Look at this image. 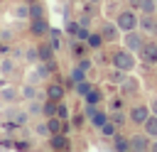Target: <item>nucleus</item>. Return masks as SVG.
I'll list each match as a JSON object with an SVG mask.
<instances>
[{
  "label": "nucleus",
  "mask_w": 157,
  "mask_h": 152,
  "mask_svg": "<svg viewBox=\"0 0 157 152\" xmlns=\"http://www.w3.org/2000/svg\"><path fill=\"white\" fill-rule=\"evenodd\" d=\"M110 61H113V66L120 69V71H132V66H135V59H132V51H130V49H118V51H113Z\"/></svg>",
  "instance_id": "1"
},
{
  "label": "nucleus",
  "mask_w": 157,
  "mask_h": 152,
  "mask_svg": "<svg viewBox=\"0 0 157 152\" xmlns=\"http://www.w3.org/2000/svg\"><path fill=\"white\" fill-rule=\"evenodd\" d=\"M115 25L120 32H130V29H137V15L132 10H120L118 17H115Z\"/></svg>",
  "instance_id": "2"
},
{
  "label": "nucleus",
  "mask_w": 157,
  "mask_h": 152,
  "mask_svg": "<svg viewBox=\"0 0 157 152\" xmlns=\"http://www.w3.org/2000/svg\"><path fill=\"white\" fill-rule=\"evenodd\" d=\"M150 113H152V110H150L147 105H132L130 113H128V120L135 123V125H142V123L150 118Z\"/></svg>",
  "instance_id": "3"
},
{
  "label": "nucleus",
  "mask_w": 157,
  "mask_h": 152,
  "mask_svg": "<svg viewBox=\"0 0 157 152\" xmlns=\"http://www.w3.org/2000/svg\"><path fill=\"white\" fill-rule=\"evenodd\" d=\"M142 44H145V39H142V34H140L137 29L125 32V49H130V51H140Z\"/></svg>",
  "instance_id": "4"
},
{
  "label": "nucleus",
  "mask_w": 157,
  "mask_h": 152,
  "mask_svg": "<svg viewBox=\"0 0 157 152\" xmlns=\"http://www.w3.org/2000/svg\"><path fill=\"white\" fill-rule=\"evenodd\" d=\"M44 96L49 98V101H64V96H66V88L61 86V83H56V81H49L47 83V88H44Z\"/></svg>",
  "instance_id": "5"
},
{
  "label": "nucleus",
  "mask_w": 157,
  "mask_h": 152,
  "mask_svg": "<svg viewBox=\"0 0 157 152\" xmlns=\"http://www.w3.org/2000/svg\"><path fill=\"white\" fill-rule=\"evenodd\" d=\"M150 135L147 132H135V135H130V150H135V152H142V150H150Z\"/></svg>",
  "instance_id": "6"
},
{
  "label": "nucleus",
  "mask_w": 157,
  "mask_h": 152,
  "mask_svg": "<svg viewBox=\"0 0 157 152\" xmlns=\"http://www.w3.org/2000/svg\"><path fill=\"white\" fill-rule=\"evenodd\" d=\"M140 56L145 64H157V42H145L140 49Z\"/></svg>",
  "instance_id": "7"
},
{
  "label": "nucleus",
  "mask_w": 157,
  "mask_h": 152,
  "mask_svg": "<svg viewBox=\"0 0 157 152\" xmlns=\"http://www.w3.org/2000/svg\"><path fill=\"white\" fill-rule=\"evenodd\" d=\"M37 51H39V61H47V64H52V61H54L56 49H54L49 42H39V44H37Z\"/></svg>",
  "instance_id": "8"
},
{
  "label": "nucleus",
  "mask_w": 157,
  "mask_h": 152,
  "mask_svg": "<svg viewBox=\"0 0 157 152\" xmlns=\"http://www.w3.org/2000/svg\"><path fill=\"white\" fill-rule=\"evenodd\" d=\"M49 147L52 150H69L71 142H69V137L64 132H54V135H49Z\"/></svg>",
  "instance_id": "9"
},
{
  "label": "nucleus",
  "mask_w": 157,
  "mask_h": 152,
  "mask_svg": "<svg viewBox=\"0 0 157 152\" xmlns=\"http://www.w3.org/2000/svg\"><path fill=\"white\" fill-rule=\"evenodd\" d=\"M29 32H32L34 37H42V34H47V32H49V22H47L44 17L29 20Z\"/></svg>",
  "instance_id": "10"
},
{
  "label": "nucleus",
  "mask_w": 157,
  "mask_h": 152,
  "mask_svg": "<svg viewBox=\"0 0 157 152\" xmlns=\"http://www.w3.org/2000/svg\"><path fill=\"white\" fill-rule=\"evenodd\" d=\"M118 32H120V29H118L115 22H105V25L101 27V34H103L105 42H115V39H118Z\"/></svg>",
  "instance_id": "11"
},
{
  "label": "nucleus",
  "mask_w": 157,
  "mask_h": 152,
  "mask_svg": "<svg viewBox=\"0 0 157 152\" xmlns=\"http://www.w3.org/2000/svg\"><path fill=\"white\" fill-rule=\"evenodd\" d=\"M113 150H118V152H128V150H130V137L115 132V135H113Z\"/></svg>",
  "instance_id": "12"
},
{
  "label": "nucleus",
  "mask_w": 157,
  "mask_h": 152,
  "mask_svg": "<svg viewBox=\"0 0 157 152\" xmlns=\"http://www.w3.org/2000/svg\"><path fill=\"white\" fill-rule=\"evenodd\" d=\"M137 25H140V29H145V32H157V22H155L152 15H142V17H137Z\"/></svg>",
  "instance_id": "13"
},
{
  "label": "nucleus",
  "mask_w": 157,
  "mask_h": 152,
  "mask_svg": "<svg viewBox=\"0 0 157 152\" xmlns=\"http://www.w3.org/2000/svg\"><path fill=\"white\" fill-rule=\"evenodd\" d=\"M103 42H105V39H103L101 32H91V34L86 37V47H88V49H101Z\"/></svg>",
  "instance_id": "14"
},
{
  "label": "nucleus",
  "mask_w": 157,
  "mask_h": 152,
  "mask_svg": "<svg viewBox=\"0 0 157 152\" xmlns=\"http://www.w3.org/2000/svg\"><path fill=\"white\" fill-rule=\"evenodd\" d=\"M101 101H103V91H101V88H96V86L83 96V103H91V105H98Z\"/></svg>",
  "instance_id": "15"
},
{
  "label": "nucleus",
  "mask_w": 157,
  "mask_h": 152,
  "mask_svg": "<svg viewBox=\"0 0 157 152\" xmlns=\"http://www.w3.org/2000/svg\"><path fill=\"white\" fill-rule=\"evenodd\" d=\"M115 132H118V123H113V120L108 118V120H105V123L101 125V135H103V137H110V140H113V135H115Z\"/></svg>",
  "instance_id": "16"
},
{
  "label": "nucleus",
  "mask_w": 157,
  "mask_h": 152,
  "mask_svg": "<svg viewBox=\"0 0 157 152\" xmlns=\"http://www.w3.org/2000/svg\"><path fill=\"white\" fill-rule=\"evenodd\" d=\"M142 125H145V132H147L150 137H157V115H155V113H150V118H147Z\"/></svg>",
  "instance_id": "17"
},
{
  "label": "nucleus",
  "mask_w": 157,
  "mask_h": 152,
  "mask_svg": "<svg viewBox=\"0 0 157 152\" xmlns=\"http://www.w3.org/2000/svg\"><path fill=\"white\" fill-rule=\"evenodd\" d=\"M120 86H123V93H128V96H135V93L140 91V83H137L135 78H125Z\"/></svg>",
  "instance_id": "18"
},
{
  "label": "nucleus",
  "mask_w": 157,
  "mask_h": 152,
  "mask_svg": "<svg viewBox=\"0 0 157 152\" xmlns=\"http://www.w3.org/2000/svg\"><path fill=\"white\" fill-rule=\"evenodd\" d=\"M88 120H91V125H93L96 130H101V125H103V123L108 120V113H105V110H96V113H93V115H91Z\"/></svg>",
  "instance_id": "19"
},
{
  "label": "nucleus",
  "mask_w": 157,
  "mask_h": 152,
  "mask_svg": "<svg viewBox=\"0 0 157 152\" xmlns=\"http://www.w3.org/2000/svg\"><path fill=\"white\" fill-rule=\"evenodd\" d=\"M47 37H49V44H52L54 49H61V32H59V29H54V27H49V32H47Z\"/></svg>",
  "instance_id": "20"
},
{
  "label": "nucleus",
  "mask_w": 157,
  "mask_h": 152,
  "mask_svg": "<svg viewBox=\"0 0 157 152\" xmlns=\"http://www.w3.org/2000/svg\"><path fill=\"white\" fill-rule=\"evenodd\" d=\"M140 12L142 15H155V10H157V2L155 0H140Z\"/></svg>",
  "instance_id": "21"
},
{
  "label": "nucleus",
  "mask_w": 157,
  "mask_h": 152,
  "mask_svg": "<svg viewBox=\"0 0 157 152\" xmlns=\"http://www.w3.org/2000/svg\"><path fill=\"white\" fill-rule=\"evenodd\" d=\"M125 74H128V71H120V69L113 66V71L108 74V81H110V83H123V81H125Z\"/></svg>",
  "instance_id": "22"
},
{
  "label": "nucleus",
  "mask_w": 157,
  "mask_h": 152,
  "mask_svg": "<svg viewBox=\"0 0 157 152\" xmlns=\"http://www.w3.org/2000/svg\"><path fill=\"white\" fill-rule=\"evenodd\" d=\"M42 113H44V118H49V115H56V101H44L42 103Z\"/></svg>",
  "instance_id": "23"
},
{
  "label": "nucleus",
  "mask_w": 157,
  "mask_h": 152,
  "mask_svg": "<svg viewBox=\"0 0 157 152\" xmlns=\"http://www.w3.org/2000/svg\"><path fill=\"white\" fill-rule=\"evenodd\" d=\"M37 17H44L42 2H32V5H29V20H37Z\"/></svg>",
  "instance_id": "24"
},
{
  "label": "nucleus",
  "mask_w": 157,
  "mask_h": 152,
  "mask_svg": "<svg viewBox=\"0 0 157 152\" xmlns=\"http://www.w3.org/2000/svg\"><path fill=\"white\" fill-rule=\"evenodd\" d=\"M69 76H71V83H74V86H76V83H78V81H83V78H86V71H83V69H78V66H74V69H71V74H69Z\"/></svg>",
  "instance_id": "25"
},
{
  "label": "nucleus",
  "mask_w": 157,
  "mask_h": 152,
  "mask_svg": "<svg viewBox=\"0 0 157 152\" xmlns=\"http://www.w3.org/2000/svg\"><path fill=\"white\" fill-rule=\"evenodd\" d=\"M91 88H93V83H91V81H86V78H83V81H78V83H76V93H78V96H81V98H83V96H86V93H88V91H91Z\"/></svg>",
  "instance_id": "26"
},
{
  "label": "nucleus",
  "mask_w": 157,
  "mask_h": 152,
  "mask_svg": "<svg viewBox=\"0 0 157 152\" xmlns=\"http://www.w3.org/2000/svg\"><path fill=\"white\" fill-rule=\"evenodd\" d=\"M22 98H27V101H34V98H37V88H34V83H32V81L22 88Z\"/></svg>",
  "instance_id": "27"
},
{
  "label": "nucleus",
  "mask_w": 157,
  "mask_h": 152,
  "mask_svg": "<svg viewBox=\"0 0 157 152\" xmlns=\"http://www.w3.org/2000/svg\"><path fill=\"white\" fill-rule=\"evenodd\" d=\"M56 115H59L61 120H69V108H66V103H64V101H59V103H56Z\"/></svg>",
  "instance_id": "28"
},
{
  "label": "nucleus",
  "mask_w": 157,
  "mask_h": 152,
  "mask_svg": "<svg viewBox=\"0 0 157 152\" xmlns=\"http://www.w3.org/2000/svg\"><path fill=\"white\" fill-rule=\"evenodd\" d=\"M27 61L29 64H39V51H37V47H32V49H27Z\"/></svg>",
  "instance_id": "29"
},
{
  "label": "nucleus",
  "mask_w": 157,
  "mask_h": 152,
  "mask_svg": "<svg viewBox=\"0 0 157 152\" xmlns=\"http://www.w3.org/2000/svg\"><path fill=\"white\" fill-rule=\"evenodd\" d=\"M34 132H37V135H42V137H49V127H47V120H44V123H37V125H34Z\"/></svg>",
  "instance_id": "30"
},
{
  "label": "nucleus",
  "mask_w": 157,
  "mask_h": 152,
  "mask_svg": "<svg viewBox=\"0 0 157 152\" xmlns=\"http://www.w3.org/2000/svg\"><path fill=\"white\" fill-rule=\"evenodd\" d=\"M108 108H110V110H120V108H123V98H120V96H113L110 103H108Z\"/></svg>",
  "instance_id": "31"
},
{
  "label": "nucleus",
  "mask_w": 157,
  "mask_h": 152,
  "mask_svg": "<svg viewBox=\"0 0 157 152\" xmlns=\"http://www.w3.org/2000/svg\"><path fill=\"white\" fill-rule=\"evenodd\" d=\"M76 66H78V69H83V71H88V69H91V59H88V56H81Z\"/></svg>",
  "instance_id": "32"
},
{
  "label": "nucleus",
  "mask_w": 157,
  "mask_h": 152,
  "mask_svg": "<svg viewBox=\"0 0 157 152\" xmlns=\"http://www.w3.org/2000/svg\"><path fill=\"white\" fill-rule=\"evenodd\" d=\"M83 44H86V42H83ZM83 44H78V39H76V42L71 44V51H74L76 56H81V54H83Z\"/></svg>",
  "instance_id": "33"
},
{
  "label": "nucleus",
  "mask_w": 157,
  "mask_h": 152,
  "mask_svg": "<svg viewBox=\"0 0 157 152\" xmlns=\"http://www.w3.org/2000/svg\"><path fill=\"white\" fill-rule=\"evenodd\" d=\"M71 125H74V127H81V125H83V115H74V118H71Z\"/></svg>",
  "instance_id": "34"
},
{
  "label": "nucleus",
  "mask_w": 157,
  "mask_h": 152,
  "mask_svg": "<svg viewBox=\"0 0 157 152\" xmlns=\"http://www.w3.org/2000/svg\"><path fill=\"white\" fill-rule=\"evenodd\" d=\"M150 110H152V113H155V115H157V96H155V98H152V103H150Z\"/></svg>",
  "instance_id": "35"
},
{
  "label": "nucleus",
  "mask_w": 157,
  "mask_h": 152,
  "mask_svg": "<svg viewBox=\"0 0 157 152\" xmlns=\"http://www.w3.org/2000/svg\"><path fill=\"white\" fill-rule=\"evenodd\" d=\"M15 147H20V150H27V147H32V145H29V142H17Z\"/></svg>",
  "instance_id": "36"
},
{
  "label": "nucleus",
  "mask_w": 157,
  "mask_h": 152,
  "mask_svg": "<svg viewBox=\"0 0 157 152\" xmlns=\"http://www.w3.org/2000/svg\"><path fill=\"white\" fill-rule=\"evenodd\" d=\"M150 150H152V152H157V137H155V140L150 142Z\"/></svg>",
  "instance_id": "37"
},
{
  "label": "nucleus",
  "mask_w": 157,
  "mask_h": 152,
  "mask_svg": "<svg viewBox=\"0 0 157 152\" xmlns=\"http://www.w3.org/2000/svg\"><path fill=\"white\" fill-rule=\"evenodd\" d=\"M22 2H27V5H32V2H39V0H22Z\"/></svg>",
  "instance_id": "38"
}]
</instances>
